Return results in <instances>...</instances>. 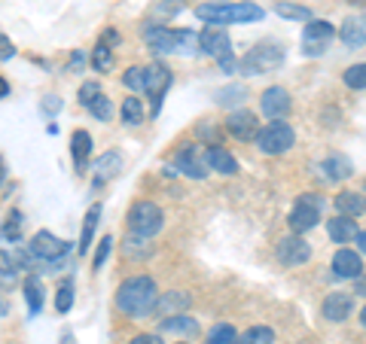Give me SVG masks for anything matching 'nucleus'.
Wrapping results in <instances>:
<instances>
[{"instance_id":"nucleus-16","label":"nucleus","mask_w":366,"mask_h":344,"mask_svg":"<svg viewBox=\"0 0 366 344\" xmlns=\"http://www.w3.org/2000/svg\"><path fill=\"white\" fill-rule=\"evenodd\" d=\"M144 40H147V46H150V52H156V55L177 52V31H171V28L150 25L144 31Z\"/></svg>"},{"instance_id":"nucleus-12","label":"nucleus","mask_w":366,"mask_h":344,"mask_svg":"<svg viewBox=\"0 0 366 344\" xmlns=\"http://www.w3.org/2000/svg\"><path fill=\"white\" fill-rule=\"evenodd\" d=\"M174 165H177L180 174H187V177H192V180H204V177H208V168H204L202 146H192V143L180 146L177 156H174Z\"/></svg>"},{"instance_id":"nucleus-1","label":"nucleus","mask_w":366,"mask_h":344,"mask_svg":"<svg viewBox=\"0 0 366 344\" xmlns=\"http://www.w3.org/2000/svg\"><path fill=\"white\" fill-rule=\"evenodd\" d=\"M156 299H159V286L150 274H132L117 290V311L125 317L141 320L147 314H153Z\"/></svg>"},{"instance_id":"nucleus-2","label":"nucleus","mask_w":366,"mask_h":344,"mask_svg":"<svg viewBox=\"0 0 366 344\" xmlns=\"http://www.w3.org/2000/svg\"><path fill=\"white\" fill-rule=\"evenodd\" d=\"M196 16L208 25L220 28V25H244V21H259L262 19V6L257 4H202L196 6Z\"/></svg>"},{"instance_id":"nucleus-51","label":"nucleus","mask_w":366,"mask_h":344,"mask_svg":"<svg viewBox=\"0 0 366 344\" xmlns=\"http://www.w3.org/2000/svg\"><path fill=\"white\" fill-rule=\"evenodd\" d=\"M83 64V52H74V61H71V67H79Z\"/></svg>"},{"instance_id":"nucleus-20","label":"nucleus","mask_w":366,"mask_h":344,"mask_svg":"<svg viewBox=\"0 0 366 344\" xmlns=\"http://www.w3.org/2000/svg\"><path fill=\"white\" fill-rule=\"evenodd\" d=\"M71 156H74V168L79 171V174H83L89 156H92V134H89V131L76 128V131L71 134Z\"/></svg>"},{"instance_id":"nucleus-30","label":"nucleus","mask_w":366,"mask_h":344,"mask_svg":"<svg viewBox=\"0 0 366 344\" xmlns=\"http://www.w3.org/2000/svg\"><path fill=\"white\" fill-rule=\"evenodd\" d=\"M244 98H247L244 86H223L214 91V104H220V107H235V104H242Z\"/></svg>"},{"instance_id":"nucleus-48","label":"nucleus","mask_w":366,"mask_h":344,"mask_svg":"<svg viewBox=\"0 0 366 344\" xmlns=\"http://www.w3.org/2000/svg\"><path fill=\"white\" fill-rule=\"evenodd\" d=\"M199 134H202V137H214V134H217V128H214V125H211V122H202V128H199Z\"/></svg>"},{"instance_id":"nucleus-40","label":"nucleus","mask_w":366,"mask_h":344,"mask_svg":"<svg viewBox=\"0 0 366 344\" xmlns=\"http://www.w3.org/2000/svg\"><path fill=\"white\" fill-rule=\"evenodd\" d=\"M0 235H4L6 241H19L21 238V213L19 211H13L6 216V226L0 228Z\"/></svg>"},{"instance_id":"nucleus-43","label":"nucleus","mask_w":366,"mask_h":344,"mask_svg":"<svg viewBox=\"0 0 366 344\" xmlns=\"http://www.w3.org/2000/svg\"><path fill=\"white\" fill-rule=\"evenodd\" d=\"M13 55H16V46H13V40L0 34V61H9V59H13Z\"/></svg>"},{"instance_id":"nucleus-33","label":"nucleus","mask_w":366,"mask_h":344,"mask_svg":"<svg viewBox=\"0 0 366 344\" xmlns=\"http://www.w3.org/2000/svg\"><path fill=\"white\" fill-rule=\"evenodd\" d=\"M86 110H89L95 119H101V122H110V119H113V101L104 95V91L92 98L89 104H86Z\"/></svg>"},{"instance_id":"nucleus-4","label":"nucleus","mask_w":366,"mask_h":344,"mask_svg":"<svg viewBox=\"0 0 366 344\" xmlns=\"http://www.w3.org/2000/svg\"><path fill=\"white\" fill-rule=\"evenodd\" d=\"M257 146H259V153H266V156H281V153H287L293 141H296V134L293 128L287 125V119H274L269 125H262V128L257 131Z\"/></svg>"},{"instance_id":"nucleus-44","label":"nucleus","mask_w":366,"mask_h":344,"mask_svg":"<svg viewBox=\"0 0 366 344\" xmlns=\"http://www.w3.org/2000/svg\"><path fill=\"white\" fill-rule=\"evenodd\" d=\"M129 344H165L159 335H153V332H141V335H134Z\"/></svg>"},{"instance_id":"nucleus-38","label":"nucleus","mask_w":366,"mask_h":344,"mask_svg":"<svg viewBox=\"0 0 366 344\" xmlns=\"http://www.w3.org/2000/svg\"><path fill=\"white\" fill-rule=\"evenodd\" d=\"M122 86L129 88V91H134V95H141L144 91V67H129V71L122 74Z\"/></svg>"},{"instance_id":"nucleus-52","label":"nucleus","mask_w":366,"mask_h":344,"mask_svg":"<svg viewBox=\"0 0 366 344\" xmlns=\"http://www.w3.org/2000/svg\"><path fill=\"white\" fill-rule=\"evenodd\" d=\"M4 177H6V168H4V158H0V183H4Z\"/></svg>"},{"instance_id":"nucleus-23","label":"nucleus","mask_w":366,"mask_h":344,"mask_svg":"<svg viewBox=\"0 0 366 344\" xmlns=\"http://www.w3.org/2000/svg\"><path fill=\"white\" fill-rule=\"evenodd\" d=\"M98 223H101V201H95L86 211L83 232H79V253H83V256H86V250L92 247V238H95V232H98Z\"/></svg>"},{"instance_id":"nucleus-7","label":"nucleus","mask_w":366,"mask_h":344,"mask_svg":"<svg viewBox=\"0 0 366 344\" xmlns=\"http://www.w3.org/2000/svg\"><path fill=\"white\" fill-rule=\"evenodd\" d=\"M67 241H61V238H55L52 232H37L31 238V247H28V253H31V259H40V262H46V265H59V262H64V256H67Z\"/></svg>"},{"instance_id":"nucleus-10","label":"nucleus","mask_w":366,"mask_h":344,"mask_svg":"<svg viewBox=\"0 0 366 344\" xmlns=\"http://www.w3.org/2000/svg\"><path fill=\"white\" fill-rule=\"evenodd\" d=\"M168 86H171V71H168L162 61L144 67V91L153 98V116H159V110H162V101H165Z\"/></svg>"},{"instance_id":"nucleus-28","label":"nucleus","mask_w":366,"mask_h":344,"mask_svg":"<svg viewBox=\"0 0 366 344\" xmlns=\"http://www.w3.org/2000/svg\"><path fill=\"white\" fill-rule=\"evenodd\" d=\"M144 122V101L137 95H129L122 101V125L125 128H137Z\"/></svg>"},{"instance_id":"nucleus-5","label":"nucleus","mask_w":366,"mask_h":344,"mask_svg":"<svg viewBox=\"0 0 366 344\" xmlns=\"http://www.w3.org/2000/svg\"><path fill=\"white\" fill-rule=\"evenodd\" d=\"M320 211H324V198H320V195H315V192L300 195L296 208H293L290 216H287V226L293 228V235L312 232V228L320 223Z\"/></svg>"},{"instance_id":"nucleus-35","label":"nucleus","mask_w":366,"mask_h":344,"mask_svg":"<svg viewBox=\"0 0 366 344\" xmlns=\"http://www.w3.org/2000/svg\"><path fill=\"white\" fill-rule=\"evenodd\" d=\"M235 335H238V332L229 326V323H217L208 332V344H235Z\"/></svg>"},{"instance_id":"nucleus-9","label":"nucleus","mask_w":366,"mask_h":344,"mask_svg":"<svg viewBox=\"0 0 366 344\" xmlns=\"http://www.w3.org/2000/svg\"><path fill=\"white\" fill-rule=\"evenodd\" d=\"M274 259L287 268H296V265H305L312 259V244L302 238V235H287L274 244Z\"/></svg>"},{"instance_id":"nucleus-54","label":"nucleus","mask_w":366,"mask_h":344,"mask_svg":"<svg viewBox=\"0 0 366 344\" xmlns=\"http://www.w3.org/2000/svg\"><path fill=\"white\" fill-rule=\"evenodd\" d=\"M64 344H74V335H64Z\"/></svg>"},{"instance_id":"nucleus-15","label":"nucleus","mask_w":366,"mask_h":344,"mask_svg":"<svg viewBox=\"0 0 366 344\" xmlns=\"http://www.w3.org/2000/svg\"><path fill=\"white\" fill-rule=\"evenodd\" d=\"M351 311H354V299L348 293H330L324 305H320V314H324V320H330V323H345Z\"/></svg>"},{"instance_id":"nucleus-45","label":"nucleus","mask_w":366,"mask_h":344,"mask_svg":"<svg viewBox=\"0 0 366 344\" xmlns=\"http://www.w3.org/2000/svg\"><path fill=\"white\" fill-rule=\"evenodd\" d=\"M217 61H220V67H223V71H226V74H235V67H238V61L232 59V52H229V55H223V59H217Z\"/></svg>"},{"instance_id":"nucleus-32","label":"nucleus","mask_w":366,"mask_h":344,"mask_svg":"<svg viewBox=\"0 0 366 344\" xmlns=\"http://www.w3.org/2000/svg\"><path fill=\"white\" fill-rule=\"evenodd\" d=\"M274 13L281 19H293V21H308L312 19V9L302 6V4H293V0H281L278 6H274Z\"/></svg>"},{"instance_id":"nucleus-11","label":"nucleus","mask_w":366,"mask_h":344,"mask_svg":"<svg viewBox=\"0 0 366 344\" xmlns=\"http://www.w3.org/2000/svg\"><path fill=\"white\" fill-rule=\"evenodd\" d=\"M259 110H262V116H269V122H274V119H287V116H290V110H293L290 91H287V88H281V86H269V88L259 95Z\"/></svg>"},{"instance_id":"nucleus-14","label":"nucleus","mask_w":366,"mask_h":344,"mask_svg":"<svg viewBox=\"0 0 366 344\" xmlns=\"http://www.w3.org/2000/svg\"><path fill=\"white\" fill-rule=\"evenodd\" d=\"M199 52L211 55V59H223V55L232 52V40L223 28H208L199 34Z\"/></svg>"},{"instance_id":"nucleus-47","label":"nucleus","mask_w":366,"mask_h":344,"mask_svg":"<svg viewBox=\"0 0 366 344\" xmlns=\"http://www.w3.org/2000/svg\"><path fill=\"white\" fill-rule=\"evenodd\" d=\"M351 241H354V244H357V253H363V250H366V235L360 232V228H357V232H354V238H351Z\"/></svg>"},{"instance_id":"nucleus-39","label":"nucleus","mask_w":366,"mask_h":344,"mask_svg":"<svg viewBox=\"0 0 366 344\" xmlns=\"http://www.w3.org/2000/svg\"><path fill=\"white\" fill-rule=\"evenodd\" d=\"M345 86L348 88H357V91H363V86H366V64H351L348 71H345Z\"/></svg>"},{"instance_id":"nucleus-42","label":"nucleus","mask_w":366,"mask_h":344,"mask_svg":"<svg viewBox=\"0 0 366 344\" xmlns=\"http://www.w3.org/2000/svg\"><path fill=\"white\" fill-rule=\"evenodd\" d=\"M95 95H101V86H98V83H83V86H79V104H83V107H86Z\"/></svg>"},{"instance_id":"nucleus-46","label":"nucleus","mask_w":366,"mask_h":344,"mask_svg":"<svg viewBox=\"0 0 366 344\" xmlns=\"http://www.w3.org/2000/svg\"><path fill=\"white\" fill-rule=\"evenodd\" d=\"M59 107H61V101L55 98V95H49V98H46V104H43V110H46V113H55Z\"/></svg>"},{"instance_id":"nucleus-6","label":"nucleus","mask_w":366,"mask_h":344,"mask_svg":"<svg viewBox=\"0 0 366 344\" xmlns=\"http://www.w3.org/2000/svg\"><path fill=\"white\" fill-rule=\"evenodd\" d=\"M284 46L281 43H257L254 49L247 52V59H244V74H272V71H278V67L284 64Z\"/></svg>"},{"instance_id":"nucleus-27","label":"nucleus","mask_w":366,"mask_h":344,"mask_svg":"<svg viewBox=\"0 0 366 344\" xmlns=\"http://www.w3.org/2000/svg\"><path fill=\"white\" fill-rule=\"evenodd\" d=\"M159 332H174V335H196L199 332V323L192 317H183V314H174V317H165Z\"/></svg>"},{"instance_id":"nucleus-34","label":"nucleus","mask_w":366,"mask_h":344,"mask_svg":"<svg viewBox=\"0 0 366 344\" xmlns=\"http://www.w3.org/2000/svg\"><path fill=\"white\" fill-rule=\"evenodd\" d=\"M92 67H95L98 74H107L113 67V52L107 49V43H98L95 49H92Z\"/></svg>"},{"instance_id":"nucleus-41","label":"nucleus","mask_w":366,"mask_h":344,"mask_svg":"<svg viewBox=\"0 0 366 344\" xmlns=\"http://www.w3.org/2000/svg\"><path fill=\"white\" fill-rule=\"evenodd\" d=\"M183 9V0H162L156 9H153V16H159V19H171L174 13H180Z\"/></svg>"},{"instance_id":"nucleus-24","label":"nucleus","mask_w":366,"mask_h":344,"mask_svg":"<svg viewBox=\"0 0 366 344\" xmlns=\"http://www.w3.org/2000/svg\"><path fill=\"white\" fill-rule=\"evenodd\" d=\"M119 171H122V153H117V150L104 153V156L98 158V165H95V174H98L95 186H101V183H107L110 177H117Z\"/></svg>"},{"instance_id":"nucleus-21","label":"nucleus","mask_w":366,"mask_h":344,"mask_svg":"<svg viewBox=\"0 0 366 344\" xmlns=\"http://www.w3.org/2000/svg\"><path fill=\"white\" fill-rule=\"evenodd\" d=\"M339 37H342V43H345L348 49H363V43H366V21H363V16H351L345 25H342Z\"/></svg>"},{"instance_id":"nucleus-49","label":"nucleus","mask_w":366,"mask_h":344,"mask_svg":"<svg viewBox=\"0 0 366 344\" xmlns=\"http://www.w3.org/2000/svg\"><path fill=\"white\" fill-rule=\"evenodd\" d=\"M6 95H9V83L4 79V74H0V101H4Z\"/></svg>"},{"instance_id":"nucleus-18","label":"nucleus","mask_w":366,"mask_h":344,"mask_svg":"<svg viewBox=\"0 0 366 344\" xmlns=\"http://www.w3.org/2000/svg\"><path fill=\"white\" fill-rule=\"evenodd\" d=\"M333 271H336V278H360L363 274V256L354 253V250H336Z\"/></svg>"},{"instance_id":"nucleus-36","label":"nucleus","mask_w":366,"mask_h":344,"mask_svg":"<svg viewBox=\"0 0 366 344\" xmlns=\"http://www.w3.org/2000/svg\"><path fill=\"white\" fill-rule=\"evenodd\" d=\"M113 247H117L113 235H104V238H101V244H98V250H95V259H92V268H95V271L104 268V262H107V256L113 253Z\"/></svg>"},{"instance_id":"nucleus-13","label":"nucleus","mask_w":366,"mask_h":344,"mask_svg":"<svg viewBox=\"0 0 366 344\" xmlns=\"http://www.w3.org/2000/svg\"><path fill=\"white\" fill-rule=\"evenodd\" d=\"M226 131L235 137V141H254L257 131H259V122H257V113L250 110H232L226 119Z\"/></svg>"},{"instance_id":"nucleus-50","label":"nucleus","mask_w":366,"mask_h":344,"mask_svg":"<svg viewBox=\"0 0 366 344\" xmlns=\"http://www.w3.org/2000/svg\"><path fill=\"white\" fill-rule=\"evenodd\" d=\"M101 43H119V34H117V31H107V34H104V40H101Z\"/></svg>"},{"instance_id":"nucleus-37","label":"nucleus","mask_w":366,"mask_h":344,"mask_svg":"<svg viewBox=\"0 0 366 344\" xmlns=\"http://www.w3.org/2000/svg\"><path fill=\"white\" fill-rule=\"evenodd\" d=\"M71 305H74V280H64L59 293H55V308H59V314H67Z\"/></svg>"},{"instance_id":"nucleus-25","label":"nucleus","mask_w":366,"mask_h":344,"mask_svg":"<svg viewBox=\"0 0 366 344\" xmlns=\"http://www.w3.org/2000/svg\"><path fill=\"white\" fill-rule=\"evenodd\" d=\"M354 232H357V223L348 220V216H333V220L327 223V235H330V241H336V244H348Z\"/></svg>"},{"instance_id":"nucleus-31","label":"nucleus","mask_w":366,"mask_h":344,"mask_svg":"<svg viewBox=\"0 0 366 344\" xmlns=\"http://www.w3.org/2000/svg\"><path fill=\"white\" fill-rule=\"evenodd\" d=\"M235 344H274V332L269 326H250L242 335H235Z\"/></svg>"},{"instance_id":"nucleus-55","label":"nucleus","mask_w":366,"mask_h":344,"mask_svg":"<svg viewBox=\"0 0 366 344\" xmlns=\"http://www.w3.org/2000/svg\"><path fill=\"white\" fill-rule=\"evenodd\" d=\"M177 344H187V341H177Z\"/></svg>"},{"instance_id":"nucleus-17","label":"nucleus","mask_w":366,"mask_h":344,"mask_svg":"<svg viewBox=\"0 0 366 344\" xmlns=\"http://www.w3.org/2000/svg\"><path fill=\"white\" fill-rule=\"evenodd\" d=\"M202 156H204V168H211L214 174H223V177L238 174V162L223 146H208V150H202Z\"/></svg>"},{"instance_id":"nucleus-19","label":"nucleus","mask_w":366,"mask_h":344,"mask_svg":"<svg viewBox=\"0 0 366 344\" xmlns=\"http://www.w3.org/2000/svg\"><path fill=\"white\" fill-rule=\"evenodd\" d=\"M333 204H336L339 216H348V220H357V216H363V211H366L363 195H360V192H351V189L339 192L336 198H333Z\"/></svg>"},{"instance_id":"nucleus-8","label":"nucleus","mask_w":366,"mask_h":344,"mask_svg":"<svg viewBox=\"0 0 366 344\" xmlns=\"http://www.w3.org/2000/svg\"><path fill=\"white\" fill-rule=\"evenodd\" d=\"M333 37H336V28L330 25V21H324V19H308L305 21V31H302V52L312 55V59H320V55L330 49Z\"/></svg>"},{"instance_id":"nucleus-26","label":"nucleus","mask_w":366,"mask_h":344,"mask_svg":"<svg viewBox=\"0 0 366 344\" xmlns=\"http://www.w3.org/2000/svg\"><path fill=\"white\" fill-rule=\"evenodd\" d=\"M324 177L327 180H348V177H354V165L348 162L345 156L333 153V156L324 158Z\"/></svg>"},{"instance_id":"nucleus-3","label":"nucleus","mask_w":366,"mask_h":344,"mask_svg":"<svg viewBox=\"0 0 366 344\" xmlns=\"http://www.w3.org/2000/svg\"><path fill=\"white\" fill-rule=\"evenodd\" d=\"M162 226H165V213L156 201H134L129 208V232L134 238L147 241L162 232Z\"/></svg>"},{"instance_id":"nucleus-22","label":"nucleus","mask_w":366,"mask_h":344,"mask_svg":"<svg viewBox=\"0 0 366 344\" xmlns=\"http://www.w3.org/2000/svg\"><path fill=\"white\" fill-rule=\"evenodd\" d=\"M189 293H165V295H159L156 299V308H153V314L159 317H174V311H183V308H189Z\"/></svg>"},{"instance_id":"nucleus-29","label":"nucleus","mask_w":366,"mask_h":344,"mask_svg":"<svg viewBox=\"0 0 366 344\" xmlns=\"http://www.w3.org/2000/svg\"><path fill=\"white\" fill-rule=\"evenodd\" d=\"M43 295H46L43 283L34 278V274H31V278H25V302H28V314L31 317L43 311Z\"/></svg>"},{"instance_id":"nucleus-53","label":"nucleus","mask_w":366,"mask_h":344,"mask_svg":"<svg viewBox=\"0 0 366 344\" xmlns=\"http://www.w3.org/2000/svg\"><path fill=\"white\" fill-rule=\"evenodd\" d=\"M9 308H6V302H4V295H0V314H6Z\"/></svg>"}]
</instances>
